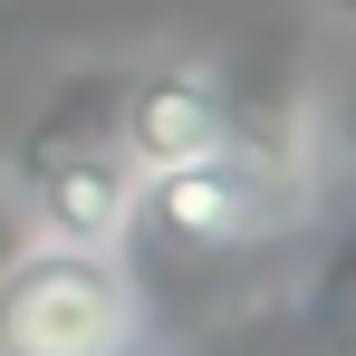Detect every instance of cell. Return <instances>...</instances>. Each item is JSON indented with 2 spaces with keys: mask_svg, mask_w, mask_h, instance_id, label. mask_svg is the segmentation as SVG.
<instances>
[{
  "mask_svg": "<svg viewBox=\"0 0 356 356\" xmlns=\"http://www.w3.org/2000/svg\"><path fill=\"white\" fill-rule=\"evenodd\" d=\"M145 289L116 241H29L0 260V356H135Z\"/></svg>",
  "mask_w": 356,
  "mask_h": 356,
  "instance_id": "cell-1",
  "label": "cell"
},
{
  "mask_svg": "<svg viewBox=\"0 0 356 356\" xmlns=\"http://www.w3.org/2000/svg\"><path fill=\"white\" fill-rule=\"evenodd\" d=\"M145 212L193 250H250V241L280 222V164L260 145L222 135L212 154H183L164 174H145Z\"/></svg>",
  "mask_w": 356,
  "mask_h": 356,
  "instance_id": "cell-2",
  "label": "cell"
},
{
  "mask_svg": "<svg viewBox=\"0 0 356 356\" xmlns=\"http://www.w3.org/2000/svg\"><path fill=\"white\" fill-rule=\"evenodd\" d=\"M29 212L49 241H125V222L145 212V174L116 135H87V145H58L39 154L29 174Z\"/></svg>",
  "mask_w": 356,
  "mask_h": 356,
  "instance_id": "cell-3",
  "label": "cell"
},
{
  "mask_svg": "<svg viewBox=\"0 0 356 356\" xmlns=\"http://www.w3.org/2000/svg\"><path fill=\"white\" fill-rule=\"evenodd\" d=\"M222 135H232V106H222L212 77H145L125 97V116H116V145L135 154V174H164L183 154H212Z\"/></svg>",
  "mask_w": 356,
  "mask_h": 356,
  "instance_id": "cell-4",
  "label": "cell"
}]
</instances>
